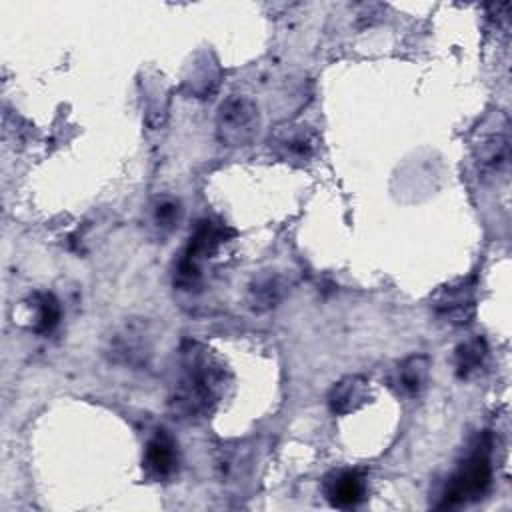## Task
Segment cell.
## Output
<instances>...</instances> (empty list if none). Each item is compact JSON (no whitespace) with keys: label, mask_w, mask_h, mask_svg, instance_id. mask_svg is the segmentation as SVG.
Segmentation results:
<instances>
[{"label":"cell","mask_w":512,"mask_h":512,"mask_svg":"<svg viewBox=\"0 0 512 512\" xmlns=\"http://www.w3.org/2000/svg\"><path fill=\"white\" fill-rule=\"evenodd\" d=\"M224 386V366L206 348L190 344L182 354L168 406L180 420L204 418L218 406Z\"/></svg>","instance_id":"obj_1"},{"label":"cell","mask_w":512,"mask_h":512,"mask_svg":"<svg viewBox=\"0 0 512 512\" xmlns=\"http://www.w3.org/2000/svg\"><path fill=\"white\" fill-rule=\"evenodd\" d=\"M258 104L244 94H230L216 112V136L224 146L242 148L260 132Z\"/></svg>","instance_id":"obj_2"},{"label":"cell","mask_w":512,"mask_h":512,"mask_svg":"<svg viewBox=\"0 0 512 512\" xmlns=\"http://www.w3.org/2000/svg\"><path fill=\"white\" fill-rule=\"evenodd\" d=\"M232 232L216 220H200L198 226L194 228L188 246L184 248L178 264H176V282L178 286L192 290V286L198 284L200 280V266L206 258L218 252L220 244L226 242V238Z\"/></svg>","instance_id":"obj_3"},{"label":"cell","mask_w":512,"mask_h":512,"mask_svg":"<svg viewBox=\"0 0 512 512\" xmlns=\"http://www.w3.org/2000/svg\"><path fill=\"white\" fill-rule=\"evenodd\" d=\"M492 482V464L488 458V450L480 442L476 450L458 466V470L450 476L446 490L442 494L440 506H462L474 502L486 494Z\"/></svg>","instance_id":"obj_4"},{"label":"cell","mask_w":512,"mask_h":512,"mask_svg":"<svg viewBox=\"0 0 512 512\" xmlns=\"http://www.w3.org/2000/svg\"><path fill=\"white\" fill-rule=\"evenodd\" d=\"M318 134L300 122H284L270 134V148L278 158L292 164H304L318 150Z\"/></svg>","instance_id":"obj_5"},{"label":"cell","mask_w":512,"mask_h":512,"mask_svg":"<svg viewBox=\"0 0 512 512\" xmlns=\"http://www.w3.org/2000/svg\"><path fill=\"white\" fill-rule=\"evenodd\" d=\"M152 354V338L144 322H126L108 340V356L126 366H142Z\"/></svg>","instance_id":"obj_6"},{"label":"cell","mask_w":512,"mask_h":512,"mask_svg":"<svg viewBox=\"0 0 512 512\" xmlns=\"http://www.w3.org/2000/svg\"><path fill=\"white\" fill-rule=\"evenodd\" d=\"M178 444L166 430H156L146 442L142 466L152 480H168L178 470Z\"/></svg>","instance_id":"obj_7"},{"label":"cell","mask_w":512,"mask_h":512,"mask_svg":"<svg viewBox=\"0 0 512 512\" xmlns=\"http://www.w3.org/2000/svg\"><path fill=\"white\" fill-rule=\"evenodd\" d=\"M436 314L450 324H466L476 312V294L470 282H458L438 292L434 302Z\"/></svg>","instance_id":"obj_8"},{"label":"cell","mask_w":512,"mask_h":512,"mask_svg":"<svg viewBox=\"0 0 512 512\" xmlns=\"http://www.w3.org/2000/svg\"><path fill=\"white\" fill-rule=\"evenodd\" d=\"M324 494L336 508H354L366 498V480L356 470H338L326 476Z\"/></svg>","instance_id":"obj_9"},{"label":"cell","mask_w":512,"mask_h":512,"mask_svg":"<svg viewBox=\"0 0 512 512\" xmlns=\"http://www.w3.org/2000/svg\"><path fill=\"white\" fill-rule=\"evenodd\" d=\"M222 70L210 52H200L184 76V90L194 98H210L220 84Z\"/></svg>","instance_id":"obj_10"},{"label":"cell","mask_w":512,"mask_h":512,"mask_svg":"<svg viewBox=\"0 0 512 512\" xmlns=\"http://www.w3.org/2000/svg\"><path fill=\"white\" fill-rule=\"evenodd\" d=\"M510 158V144L506 132H496L486 136L476 150V166L482 180H490L500 176Z\"/></svg>","instance_id":"obj_11"},{"label":"cell","mask_w":512,"mask_h":512,"mask_svg":"<svg viewBox=\"0 0 512 512\" xmlns=\"http://www.w3.org/2000/svg\"><path fill=\"white\" fill-rule=\"evenodd\" d=\"M370 382L364 376H346L336 382L328 394V406L332 414H350L364 406L370 396Z\"/></svg>","instance_id":"obj_12"},{"label":"cell","mask_w":512,"mask_h":512,"mask_svg":"<svg viewBox=\"0 0 512 512\" xmlns=\"http://www.w3.org/2000/svg\"><path fill=\"white\" fill-rule=\"evenodd\" d=\"M286 286L278 274H264L256 278L250 288H248V302L252 310L256 312H266L284 298Z\"/></svg>","instance_id":"obj_13"},{"label":"cell","mask_w":512,"mask_h":512,"mask_svg":"<svg viewBox=\"0 0 512 512\" xmlns=\"http://www.w3.org/2000/svg\"><path fill=\"white\" fill-rule=\"evenodd\" d=\"M430 362L426 356H410L396 370V384L408 396H418L428 382Z\"/></svg>","instance_id":"obj_14"},{"label":"cell","mask_w":512,"mask_h":512,"mask_svg":"<svg viewBox=\"0 0 512 512\" xmlns=\"http://www.w3.org/2000/svg\"><path fill=\"white\" fill-rule=\"evenodd\" d=\"M30 308L34 310V332L46 334L52 332L62 316L60 302L54 298V294L48 292H36L30 298Z\"/></svg>","instance_id":"obj_15"},{"label":"cell","mask_w":512,"mask_h":512,"mask_svg":"<svg viewBox=\"0 0 512 512\" xmlns=\"http://www.w3.org/2000/svg\"><path fill=\"white\" fill-rule=\"evenodd\" d=\"M486 352H488L486 342L480 336H474V338H468L466 342H462L456 348V372H458V376L466 378L472 372H476L484 364Z\"/></svg>","instance_id":"obj_16"},{"label":"cell","mask_w":512,"mask_h":512,"mask_svg":"<svg viewBox=\"0 0 512 512\" xmlns=\"http://www.w3.org/2000/svg\"><path fill=\"white\" fill-rule=\"evenodd\" d=\"M180 214H182V208H180V202L174 200V198H158L154 204H152V210H150V218H152V224L158 228V230H172L178 220H180Z\"/></svg>","instance_id":"obj_17"}]
</instances>
